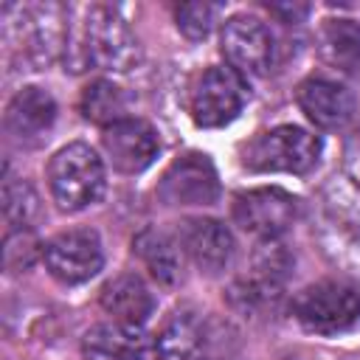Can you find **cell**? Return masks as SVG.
<instances>
[{
	"label": "cell",
	"mask_w": 360,
	"mask_h": 360,
	"mask_svg": "<svg viewBox=\"0 0 360 360\" xmlns=\"http://www.w3.org/2000/svg\"><path fill=\"white\" fill-rule=\"evenodd\" d=\"M323 56L346 73L360 76V25L352 20H329L321 31Z\"/></svg>",
	"instance_id": "obj_18"
},
{
	"label": "cell",
	"mask_w": 360,
	"mask_h": 360,
	"mask_svg": "<svg viewBox=\"0 0 360 360\" xmlns=\"http://www.w3.org/2000/svg\"><path fill=\"white\" fill-rule=\"evenodd\" d=\"M321 155V141L292 124L262 132L245 152V166L253 172H287L307 174Z\"/></svg>",
	"instance_id": "obj_3"
},
{
	"label": "cell",
	"mask_w": 360,
	"mask_h": 360,
	"mask_svg": "<svg viewBox=\"0 0 360 360\" xmlns=\"http://www.w3.org/2000/svg\"><path fill=\"white\" fill-rule=\"evenodd\" d=\"M87 360H143L149 354V340L141 326L129 323H98L84 335Z\"/></svg>",
	"instance_id": "obj_15"
},
{
	"label": "cell",
	"mask_w": 360,
	"mask_h": 360,
	"mask_svg": "<svg viewBox=\"0 0 360 360\" xmlns=\"http://www.w3.org/2000/svg\"><path fill=\"white\" fill-rule=\"evenodd\" d=\"M48 186L62 211H82L104 194V163L87 143H68L48 163Z\"/></svg>",
	"instance_id": "obj_2"
},
{
	"label": "cell",
	"mask_w": 360,
	"mask_h": 360,
	"mask_svg": "<svg viewBox=\"0 0 360 360\" xmlns=\"http://www.w3.org/2000/svg\"><path fill=\"white\" fill-rule=\"evenodd\" d=\"M45 245L37 242V236L28 228H17L6 233V245H3V259L8 270H28L34 264V259L42 253Z\"/></svg>",
	"instance_id": "obj_22"
},
{
	"label": "cell",
	"mask_w": 360,
	"mask_h": 360,
	"mask_svg": "<svg viewBox=\"0 0 360 360\" xmlns=\"http://www.w3.org/2000/svg\"><path fill=\"white\" fill-rule=\"evenodd\" d=\"M245 104V84L231 68H208L191 90V118L214 129L231 124Z\"/></svg>",
	"instance_id": "obj_7"
},
{
	"label": "cell",
	"mask_w": 360,
	"mask_h": 360,
	"mask_svg": "<svg viewBox=\"0 0 360 360\" xmlns=\"http://www.w3.org/2000/svg\"><path fill=\"white\" fill-rule=\"evenodd\" d=\"M222 53L233 70L262 76L273 62L270 28L253 14H233L222 25Z\"/></svg>",
	"instance_id": "obj_10"
},
{
	"label": "cell",
	"mask_w": 360,
	"mask_h": 360,
	"mask_svg": "<svg viewBox=\"0 0 360 360\" xmlns=\"http://www.w3.org/2000/svg\"><path fill=\"white\" fill-rule=\"evenodd\" d=\"M158 360H202L205 354V335L200 321L191 312H177L166 321L155 340Z\"/></svg>",
	"instance_id": "obj_17"
},
{
	"label": "cell",
	"mask_w": 360,
	"mask_h": 360,
	"mask_svg": "<svg viewBox=\"0 0 360 360\" xmlns=\"http://www.w3.org/2000/svg\"><path fill=\"white\" fill-rule=\"evenodd\" d=\"M56 121V101L42 87H22L6 107V129L20 143H37Z\"/></svg>",
	"instance_id": "obj_13"
},
{
	"label": "cell",
	"mask_w": 360,
	"mask_h": 360,
	"mask_svg": "<svg viewBox=\"0 0 360 360\" xmlns=\"http://www.w3.org/2000/svg\"><path fill=\"white\" fill-rule=\"evenodd\" d=\"M219 6L211 3H183L177 8V28L188 37V39H205L219 17Z\"/></svg>",
	"instance_id": "obj_23"
},
{
	"label": "cell",
	"mask_w": 360,
	"mask_h": 360,
	"mask_svg": "<svg viewBox=\"0 0 360 360\" xmlns=\"http://www.w3.org/2000/svg\"><path fill=\"white\" fill-rule=\"evenodd\" d=\"M180 245L194 259V264L205 273H219L228 267L233 256V239L228 228L217 219H186L180 231Z\"/></svg>",
	"instance_id": "obj_14"
},
{
	"label": "cell",
	"mask_w": 360,
	"mask_h": 360,
	"mask_svg": "<svg viewBox=\"0 0 360 360\" xmlns=\"http://www.w3.org/2000/svg\"><path fill=\"white\" fill-rule=\"evenodd\" d=\"M42 259H45L48 273L59 278L62 284H82L93 278L104 264L98 233L87 228L65 231L48 239L42 248Z\"/></svg>",
	"instance_id": "obj_6"
},
{
	"label": "cell",
	"mask_w": 360,
	"mask_h": 360,
	"mask_svg": "<svg viewBox=\"0 0 360 360\" xmlns=\"http://www.w3.org/2000/svg\"><path fill=\"white\" fill-rule=\"evenodd\" d=\"M101 307L112 315V321L129 323V326H141L152 315L155 301H152L149 287L138 276L124 273V276H115L112 281L104 284V290H101Z\"/></svg>",
	"instance_id": "obj_16"
},
{
	"label": "cell",
	"mask_w": 360,
	"mask_h": 360,
	"mask_svg": "<svg viewBox=\"0 0 360 360\" xmlns=\"http://www.w3.org/2000/svg\"><path fill=\"white\" fill-rule=\"evenodd\" d=\"M298 107L301 112L321 129H340L349 124L354 112V98L352 93L329 79H307L298 84Z\"/></svg>",
	"instance_id": "obj_12"
},
{
	"label": "cell",
	"mask_w": 360,
	"mask_h": 360,
	"mask_svg": "<svg viewBox=\"0 0 360 360\" xmlns=\"http://www.w3.org/2000/svg\"><path fill=\"white\" fill-rule=\"evenodd\" d=\"M158 194L166 205H211L219 197L217 169L205 155L188 152L163 172Z\"/></svg>",
	"instance_id": "obj_8"
},
{
	"label": "cell",
	"mask_w": 360,
	"mask_h": 360,
	"mask_svg": "<svg viewBox=\"0 0 360 360\" xmlns=\"http://www.w3.org/2000/svg\"><path fill=\"white\" fill-rule=\"evenodd\" d=\"M101 143H104L110 163L124 174H138L146 166H152V160L158 158V149H160L158 132L152 129V124H146L141 118H121V121L104 127Z\"/></svg>",
	"instance_id": "obj_11"
},
{
	"label": "cell",
	"mask_w": 360,
	"mask_h": 360,
	"mask_svg": "<svg viewBox=\"0 0 360 360\" xmlns=\"http://www.w3.org/2000/svg\"><path fill=\"white\" fill-rule=\"evenodd\" d=\"M298 214V200L284 188H250L233 197V219L264 239L284 233Z\"/></svg>",
	"instance_id": "obj_9"
},
{
	"label": "cell",
	"mask_w": 360,
	"mask_h": 360,
	"mask_svg": "<svg viewBox=\"0 0 360 360\" xmlns=\"http://www.w3.org/2000/svg\"><path fill=\"white\" fill-rule=\"evenodd\" d=\"M135 253L149 267V273L160 284H174L180 278V253L172 239L158 231H143L135 236Z\"/></svg>",
	"instance_id": "obj_19"
},
{
	"label": "cell",
	"mask_w": 360,
	"mask_h": 360,
	"mask_svg": "<svg viewBox=\"0 0 360 360\" xmlns=\"http://www.w3.org/2000/svg\"><path fill=\"white\" fill-rule=\"evenodd\" d=\"M292 315L307 332L338 335L352 329L360 321V295L349 284L321 281L298 292L292 304Z\"/></svg>",
	"instance_id": "obj_4"
},
{
	"label": "cell",
	"mask_w": 360,
	"mask_h": 360,
	"mask_svg": "<svg viewBox=\"0 0 360 360\" xmlns=\"http://www.w3.org/2000/svg\"><path fill=\"white\" fill-rule=\"evenodd\" d=\"M70 70H84L87 65L127 73L138 65L141 48L127 20L110 6H90L82 20V31L68 39Z\"/></svg>",
	"instance_id": "obj_1"
},
{
	"label": "cell",
	"mask_w": 360,
	"mask_h": 360,
	"mask_svg": "<svg viewBox=\"0 0 360 360\" xmlns=\"http://www.w3.org/2000/svg\"><path fill=\"white\" fill-rule=\"evenodd\" d=\"M39 211V197L22 177H6L3 183V217L8 222V231L28 228L31 219Z\"/></svg>",
	"instance_id": "obj_21"
},
{
	"label": "cell",
	"mask_w": 360,
	"mask_h": 360,
	"mask_svg": "<svg viewBox=\"0 0 360 360\" xmlns=\"http://www.w3.org/2000/svg\"><path fill=\"white\" fill-rule=\"evenodd\" d=\"M270 11L284 17V22H298L307 14V6H270Z\"/></svg>",
	"instance_id": "obj_24"
},
{
	"label": "cell",
	"mask_w": 360,
	"mask_h": 360,
	"mask_svg": "<svg viewBox=\"0 0 360 360\" xmlns=\"http://www.w3.org/2000/svg\"><path fill=\"white\" fill-rule=\"evenodd\" d=\"M70 28L68 11L59 3H37L22 8L20 17V45L34 68H48L68 51Z\"/></svg>",
	"instance_id": "obj_5"
},
{
	"label": "cell",
	"mask_w": 360,
	"mask_h": 360,
	"mask_svg": "<svg viewBox=\"0 0 360 360\" xmlns=\"http://www.w3.org/2000/svg\"><path fill=\"white\" fill-rule=\"evenodd\" d=\"M82 115L93 124H101V127H110L121 118H127V96L118 84L107 82V79H96L84 87L82 93Z\"/></svg>",
	"instance_id": "obj_20"
}]
</instances>
